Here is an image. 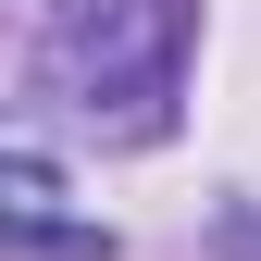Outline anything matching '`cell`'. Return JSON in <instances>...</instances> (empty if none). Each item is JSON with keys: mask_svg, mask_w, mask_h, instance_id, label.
Masks as SVG:
<instances>
[{"mask_svg": "<svg viewBox=\"0 0 261 261\" xmlns=\"http://www.w3.org/2000/svg\"><path fill=\"white\" fill-rule=\"evenodd\" d=\"M187 38H199V0H62L38 25V100H62L87 137H162Z\"/></svg>", "mask_w": 261, "mask_h": 261, "instance_id": "cell-1", "label": "cell"}, {"mask_svg": "<svg viewBox=\"0 0 261 261\" xmlns=\"http://www.w3.org/2000/svg\"><path fill=\"white\" fill-rule=\"evenodd\" d=\"M0 187H13V249H38V261H100L112 237H87V224H62V174L38 149H13L0 162Z\"/></svg>", "mask_w": 261, "mask_h": 261, "instance_id": "cell-2", "label": "cell"}]
</instances>
